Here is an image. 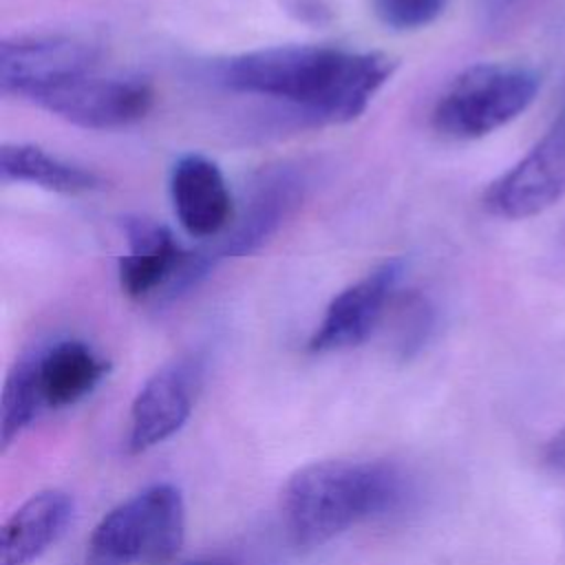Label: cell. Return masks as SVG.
<instances>
[{
  "label": "cell",
  "mask_w": 565,
  "mask_h": 565,
  "mask_svg": "<svg viewBox=\"0 0 565 565\" xmlns=\"http://www.w3.org/2000/svg\"><path fill=\"white\" fill-rule=\"evenodd\" d=\"M377 20L393 31H417L433 24L446 0H371Z\"/></svg>",
  "instance_id": "obj_17"
},
{
  "label": "cell",
  "mask_w": 565,
  "mask_h": 565,
  "mask_svg": "<svg viewBox=\"0 0 565 565\" xmlns=\"http://www.w3.org/2000/svg\"><path fill=\"white\" fill-rule=\"evenodd\" d=\"M435 331V309L428 298L411 294L397 302L395 349L402 358L417 355Z\"/></svg>",
  "instance_id": "obj_16"
},
{
  "label": "cell",
  "mask_w": 565,
  "mask_h": 565,
  "mask_svg": "<svg viewBox=\"0 0 565 565\" xmlns=\"http://www.w3.org/2000/svg\"><path fill=\"white\" fill-rule=\"evenodd\" d=\"M20 362L42 413L77 404L108 373V362L82 340H57Z\"/></svg>",
  "instance_id": "obj_12"
},
{
  "label": "cell",
  "mask_w": 565,
  "mask_h": 565,
  "mask_svg": "<svg viewBox=\"0 0 565 565\" xmlns=\"http://www.w3.org/2000/svg\"><path fill=\"white\" fill-rule=\"evenodd\" d=\"M395 60L380 51L278 44L218 64V82L243 95L282 102L313 124L358 119L391 79Z\"/></svg>",
  "instance_id": "obj_1"
},
{
  "label": "cell",
  "mask_w": 565,
  "mask_h": 565,
  "mask_svg": "<svg viewBox=\"0 0 565 565\" xmlns=\"http://www.w3.org/2000/svg\"><path fill=\"white\" fill-rule=\"evenodd\" d=\"M128 252L119 258V285L132 300L177 298L196 287L216 265L210 249H185L172 232L143 216H126Z\"/></svg>",
  "instance_id": "obj_5"
},
{
  "label": "cell",
  "mask_w": 565,
  "mask_h": 565,
  "mask_svg": "<svg viewBox=\"0 0 565 565\" xmlns=\"http://www.w3.org/2000/svg\"><path fill=\"white\" fill-rule=\"evenodd\" d=\"M402 276L404 260L391 258L335 294L320 324L313 329L307 349L311 353H333L369 340L391 305Z\"/></svg>",
  "instance_id": "obj_10"
},
{
  "label": "cell",
  "mask_w": 565,
  "mask_h": 565,
  "mask_svg": "<svg viewBox=\"0 0 565 565\" xmlns=\"http://www.w3.org/2000/svg\"><path fill=\"white\" fill-rule=\"evenodd\" d=\"M174 216L192 238H216L234 221V201L221 168L203 154H183L170 172Z\"/></svg>",
  "instance_id": "obj_13"
},
{
  "label": "cell",
  "mask_w": 565,
  "mask_h": 565,
  "mask_svg": "<svg viewBox=\"0 0 565 565\" xmlns=\"http://www.w3.org/2000/svg\"><path fill=\"white\" fill-rule=\"evenodd\" d=\"M541 77L521 64L479 62L463 68L433 106V128L450 139H479L516 119L536 97Z\"/></svg>",
  "instance_id": "obj_4"
},
{
  "label": "cell",
  "mask_w": 565,
  "mask_h": 565,
  "mask_svg": "<svg viewBox=\"0 0 565 565\" xmlns=\"http://www.w3.org/2000/svg\"><path fill=\"white\" fill-rule=\"evenodd\" d=\"M307 190L305 172L296 166L265 170L252 185L243 210L234 216L214 249L216 260L241 258L258 252L294 214Z\"/></svg>",
  "instance_id": "obj_11"
},
{
  "label": "cell",
  "mask_w": 565,
  "mask_h": 565,
  "mask_svg": "<svg viewBox=\"0 0 565 565\" xmlns=\"http://www.w3.org/2000/svg\"><path fill=\"white\" fill-rule=\"evenodd\" d=\"M183 565H232L225 561H196V563H183Z\"/></svg>",
  "instance_id": "obj_21"
},
{
  "label": "cell",
  "mask_w": 565,
  "mask_h": 565,
  "mask_svg": "<svg viewBox=\"0 0 565 565\" xmlns=\"http://www.w3.org/2000/svg\"><path fill=\"white\" fill-rule=\"evenodd\" d=\"M516 4H519V0H483L481 11H483L488 22H494V20L503 18Z\"/></svg>",
  "instance_id": "obj_20"
},
{
  "label": "cell",
  "mask_w": 565,
  "mask_h": 565,
  "mask_svg": "<svg viewBox=\"0 0 565 565\" xmlns=\"http://www.w3.org/2000/svg\"><path fill=\"white\" fill-rule=\"evenodd\" d=\"M543 463L554 472H565V426L545 444Z\"/></svg>",
  "instance_id": "obj_19"
},
{
  "label": "cell",
  "mask_w": 565,
  "mask_h": 565,
  "mask_svg": "<svg viewBox=\"0 0 565 565\" xmlns=\"http://www.w3.org/2000/svg\"><path fill=\"white\" fill-rule=\"evenodd\" d=\"M95 44L60 33L13 35L0 42V86L4 95L31 99L68 77L97 68Z\"/></svg>",
  "instance_id": "obj_9"
},
{
  "label": "cell",
  "mask_w": 565,
  "mask_h": 565,
  "mask_svg": "<svg viewBox=\"0 0 565 565\" xmlns=\"http://www.w3.org/2000/svg\"><path fill=\"white\" fill-rule=\"evenodd\" d=\"M0 172L4 181L31 183L57 194H84L102 183L93 170L33 143H4L0 150Z\"/></svg>",
  "instance_id": "obj_15"
},
{
  "label": "cell",
  "mask_w": 565,
  "mask_h": 565,
  "mask_svg": "<svg viewBox=\"0 0 565 565\" xmlns=\"http://www.w3.org/2000/svg\"><path fill=\"white\" fill-rule=\"evenodd\" d=\"M183 541V494L172 483H154L99 519L86 543V565H163Z\"/></svg>",
  "instance_id": "obj_3"
},
{
  "label": "cell",
  "mask_w": 565,
  "mask_h": 565,
  "mask_svg": "<svg viewBox=\"0 0 565 565\" xmlns=\"http://www.w3.org/2000/svg\"><path fill=\"white\" fill-rule=\"evenodd\" d=\"M201 384L203 362L196 355H181L157 369L130 404L126 450L139 455L179 433L194 411Z\"/></svg>",
  "instance_id": "obj_8"
},
{
  "label": "cell",
  "mask_w": 565,
  "mask_h": 565,
  "mask_svg": "<svg viewBox=\"0 0 565 565\" xmlns=\"http://www.w3.org/2000/svg\"><path fill=\"white\" fill-rule=\"evenodd\" d=\"M565 196V88L558 110L534 148L483 192V210L521 221L550 210Z\"/></svg>",
  "instance_id": "obj_7"
},
{
  "label": "cell",
  "mask_w": 565,
  "mask_h": 565,
  "mask_svg": "<svg viewBox=\"0 0 565 565\" xmlns=\"http://www.w3.org/2000/svg\"><path fill=\"white\" fill-rule=\"evenodd\" d=\"M285 9L302 22L322 24L329 20V4L324 0H282Z\"/></svg>",
  "instance_id": "obj_18"
},
{
  "label": "cell",
  "mask_w": 565,
  "mask_h": 565,
  "mask_svg": "<svg viewBox=\"0 0 565 565\" xmlns=\"http://www.w3.org/2000/svg\"><path fill=\"white\" fill-rule=\"evenodd\" d=\"M404 472L380 459H322L298 468L280 492L291 543L320 547L353 525L397 510L408 497Z\"/></svg>",
  "instance_id": "obj_2"
},
{
  "label": "cell",
  "mask_w": 565,
  "mask_h": 565,
  "mask_svg": "<svg viewBox=\"0 0 565 565\" xmlns=\"http://www.w3.org/2000/svg\"><path fill=\"white\" fill-rule=\"evenodd\" d=\"M31 104L88 130H117L143 119L154 90L141 77L104 75L97 68L35 93Z\"/></svg>",
  "instance_id": "obj_6"
},
{
  "label": "cell",
  "mask_w": 565,
  "mask_h": 565,
  "mask_svg": "<svg viewBox=\"0 0 565 565\" xmlns=\"http://www.w3.org/2000/svg\"><path fill=\"white\" fill-rule=\"evenodd\" d=\"M73 497L42 490L26 499L0 530V565H31L60 541L73 519Z\"/></svg>",
  "instance_id": "obj_14"
}]
</instances>
